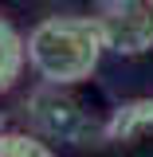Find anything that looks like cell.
Returning a JSON list of instances; mask_svg holds the SVG:
<instances>
[{"label":"cell","mask_w":153,"mask_h":157,"mask_svg":"<svg viewBox=\"0 0 153 157\" xmlns=\"http://www.w3.org/2000/svg\"><path fill=\"white\" fill-rule=\"evenodd\" d=\"M153 130V98H134V102H122L114 114L106 118L102 137L106 141H137Z\"/></svg>","instance_id":"3"},{"label":"cell","mask_w":153,"mask_h":157,"mask_svg":"<svg viewBox=\"0 0 153 157\" xmlns=\"http://www.w3.org/2000/svg\"><path fill=\"white\" fill-rule=\"evenodd\" d=\"M0 157H55V153H51L47 141H39L32 134L8 130V134H0Z\"/></svg>","instance_id":"6"},{"label":"cell","mask_w":153,"mask_h":157,"mask_svg":"<svg viewBox=\"0 0 153 157\" xmlns=\"http://www.w3.org/2000/svg\"><path fill=\"white\" fill-rule=\"evenodd\" d=\"M47 86H51V90H43V102H47V106H51V114H43V110H36L39 114V122H43V126H47V130H51V134H63V137H86V114H82V110H78V102H71V98H63L59 94V86L55 82H47Z\"/></svg>","instance_id":"4"},{"label":"cell","mask_w":153,"mask_h":157,"mask_svg":"<svg viewBox=\"0 0 153 157\" xmlns=\"http://www.w3.org/2000/svg\"><path fill=\"white\" fill-rule=\"evenodd\" d=\"M94 20L106 51L126 59L153 51V0H98Z\"/></svg>","instance_id":"2"},{"label":"cell","mask_w":153,"mask_h":157,"mask_svg":"<svg viewBox=\"0 0 153 157\" xmlns=\"http://www.w3.org/2000/svg\"><path fill=\"white\" fill-rule=\"evenodd\" d=\"M102 32L94 16H47L24 39V55L43 82L75 86L98 71L102 63Z\"/></svg>","instance_id":"1"},{"label":"cell","mask_w":153,"mask_h":157,"mask_svg":"<svg viewBox=\"0 0 153 157\" xmlns=\"http://www.w3.org/2000/svg\"><path fill=\"white\" fill-rule=\"evenodd\" d=\"M24 63H28V55H24V36L0 16V94L16 86Z\"/></svg>","instance_id":"5"}]
</instances>
